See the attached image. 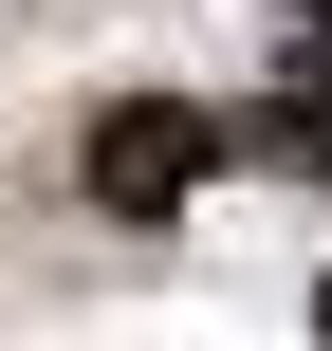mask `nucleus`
<instances>
[{"mask_svg":"<svg viewBox=\"0 0 332 351\" xmlns=\"http://www.w3.org/2000/svg\"><path fill=\"white\" fill-rule=\"evenodd\" d=\"M240 148H259V167H296V185H332V37L296 56V74H259V111H240Z\"/></svg>","mask_w":332,"mask_h":351,"instance_id":"2","label":"nucleus"},{"mask_svg":"<svg viewBox=\"0 0 332 351\" xmlns=\"http://www.w3.org/2000/svg\"><path fill=\"white\" fill-rule=\"evenodd\" d=\"M203 167H222V130H203L185 93H111V111H92V148H74V185H92L111 222H166Z\"/></svg>","mask_w":332,"mask_h":351,"instance_id":"1","label":"nucleus"},{"mask_svg":"<svg viewBox=\"0 0 332 351\" xmlns=\"http://www.w3.org/2000/svg\"><path fill=\"white\" fill-rule=\"evenodd\" d=\"M277 19H296V37H332V0H277Z\"/></svg>","mask_w":332,"mask_h":351,"instance_id":"3","label":"nucleus"}]
</instances>
